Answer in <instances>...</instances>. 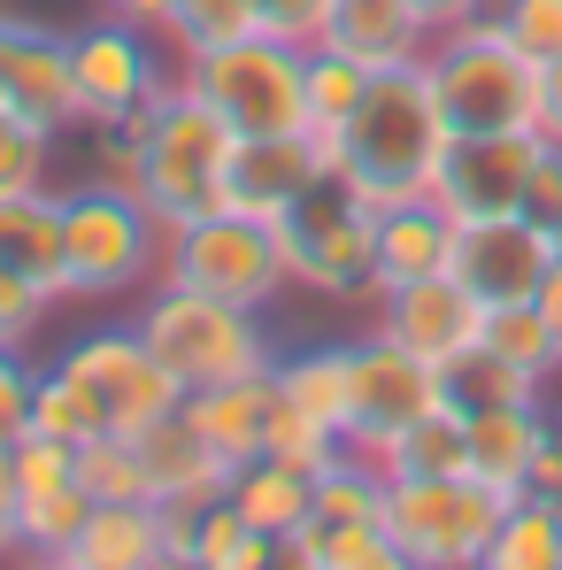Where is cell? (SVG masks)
Listing matches in <instances>:
<instances>
[{"label":"cell","instance_id":"7c38bea8","mask_svg":"<svg viewBox=\"0 0 562 570\" xmlns=\"http://www.w3.org/2000/svg\"><path fill=\"white\" fill-rule=\"evenodd\" d=\"M62 363L100 393L108 432H147L155 416H170V409L186 401V385L170 379L162 355L139 340V324H100V332H86V340L62 347Z\"/></svg>","mask_w":562,"mask_h":570},{"label":"cell","instance_id":"30bf717a","mask_svg":"<svg viewBox=\"0 0 562 570\" xmlns=\"http://www.w3.org/2000/svg\"><path fill=\"white\" fill-rule=\"evenodd\" d=\"M70 62H78V108H86V124L147 116L155 100L178 86L162 31L155 23H124V16H100L86 31H70Z\"/></svg>","mask_w":562,"mask_h":570},{"label":"cell","instance_id":"e575fe53","mask_svg":"<svg viewBox=\"0 0 562 570\" xmlns=\"http://www.w3.org/2000/svg\"><path fill=\"white\" fill-rule=\"evenodd\" d=\"M78 485H86L93 501H155V471H147V455H139L131 432L86 440V448H78Z\"/></svg>","mask_w":562,"mask_h":570},{"label":"cell","instance_id":"e0dca14e","mask_svg":"<svg viewBox=\"0 0 562 570\" xmlns=\"http://www.w3.org/2000/svg\"><path fill=\"white\" fill-rule=\"evenodd\" d=\"M8 108H23L31 124L47 131H78L86 108H78V62H70V31H47V23H16V47H8Z\"/></svg>","mask_w":562,"mask_h":570},{"label":"cell","instance_id":"4316f807","mask_svg":"<svg viewBox=\"0 0 562 570\" xmlns=\"http://www.w3.org/2000/svg\"><path fill=\"white\" fill-rule=\"evenodd\" d=\"M270 379H278V401L308 409V416L332 424V432H347V416H355V340L293 347V355L270 363Z\"/></svg>","mask_w":562,"mask_h":570},{"label":"cell","instance_id":"5bb4252c","mask_svg":"<svg viewBox=\"0 0 562 570\" xmlns=\"http://www.w3.org/2000/svg\"><path fill=\"white\" fill-rule=\"evenodd\" d=\"M447 393V371H432L416 347L385 340L371 324V340H355V416H347V448L377 455L408 416H424L432 401Z\"/></svg>","mask_w":562,"mask_h":570},{"label":"cell","instance_id":"d590c367","mask_svg":"<svg viewBox=\"0 0 562 570\" xmlns=\"http://www.w3.org/2000/svg\"><path fill=\"white\" fill-rule=\"evenodd\" d=\"M485 347L509 355V363H524V371H540V379L562 371V340L548 332L540 301H493V308H485Z\"/></svg>","mask_w":562,"mask_h":570},{"label":"cell","instance_id":"52a82bcc","mask_svg":"<svg viewBox=\"0 0 562 570\" xmlns=\"http://www.w3.org/2000/svg\"><path fill=\"white\" fill-rule=\"evenodd\" d=\"M178 78H186L239 139L308 131V47H293L278 31H247V39L216 47V55H193V62H178Z\"/></svg>","mask_w":562,"mask_h":570},{"label":"cell","instance_id":"7dc6e473","mask_svg":"<svg viewBox=\"0 0 562 570\" xmlns=\"http://www.w3.org/2000/svg\"><path fill=\"white\" fill-rule=\"evenodd\" d=\"M485 8H493V0H416V16L432 23V39L455 31V23H470V16H485Z\"/></svg>","mask_w":562,"mask_h":570},{"label":"cell","instance_id":"4fadbf2b","mask_svg":"<svg viewBox=\"0 0 562 570\" xmlns=\"http://www.w3.org/2000/svg\"><path fill=\"white\" fill-rule=\"evenodd\" d=\"M377 332L401 340V347H416L432 371L455 379L470 355H485V301H477L455 271H440V278L377 293Z\"/></svg>","mask_w":562,"mask_h":570},{"label":"cell","instance_id":"cb8c5ba5","mask_svg":"<svg viewBox=\"0 0 562 570\" xmlns=\"http://www.w3.org/2000/svg\"><path fill=\"white\" fill-rule=\"evenodd\" d=\"M385 478H470V401L447 385L424 416H408L371 455Z\"/></svg>","mask_w":562,"mask_h":570},{"label":"cell","instance_id":"f35d334b","mask_svg":"<svg viewBox=\"0 0 562 570\" xmlns=\"http://www.w3.org/2000/svg\"><path fill=\"white\" fill-rule=\"evenodd\" d=\"M270 455H285V463H300V471L324 478L339 455H347V432H332V424H316L308 409L278 401V416H270Z\"/></svg>","mask_w":562,"mask_h":570},{"label":"cell","instance_id":"f6af8a7d","mask_svg":"<svg viewBox=\"0 0 562 570\" xmlns=\"http://www.w3.org/2000/svg\"><path fill=\"white\" fill-rule=\"evenodd\" d=\"M324 8H332V0H255L263 31H278V39H293V47H316V31H324Z\"/></svg>","mask_w":562,"mask_h":570},{"label":"cell","instance_id":"816d5d0a","mask_svg":"<svg viewBox=\"0 0 562 570\" xmlns=\"http://www.w3.org/2000/svg\"><path fill=\"white\" fill-rule=\"evenodd\" d=\"M16 23H23V16H8V8H0V86H8V47H16Z\"/></svg>","mask_w":562,"mask_h":570},{"label":"cell","instance_id":"7a4b0ae2","mask_svg":"<svg viewBox=\"0 0 562 570\" xmlns=\"http://www.w3.org/2000/svg\"><path fill=\"white\" fill-rule=\"evenodd\" d=\"M170 255V224L147 208L139 186L116 178H78L62 186V271L70 301H124L162 278Z\"/></svg>","mask_w":562,"mask_h":570},{"label":"cell","instance_id":"7bdbcfd3","mask_svg":"<svg viewBox=\"0 0 562 570\" xmlns=\"http://www.w3.org/2000/svg\"><path fill=\"white\" fill-rule=\"evenodd\" d=\"M31 385H39L31 347H0V448H16L31 432Z\"/></svg>","mask_w":562,"mask_h":570},{"label":"cell","instance_id":"60d3db41","mask_svg":"<svg viewBox=\"0 0 562 570\" xmlns=\"http://www.w3.org/2000/svg\"><path fill=\"white\" fill-rule=\"evenodd\" d=\"M493 16H501V31H509L532 62L562 55V0H493Z\"/></svg>","mask_w":562,"mask_h":570},{"label":"cell","instance_id":"bcb514c9","mask_svg":"<svg viewBox=\"0 0 562 570\" xmlns=\"http://www.w3.org/2000/svg\"><path fill=\"white\" fill-rule=\"evenodd\" d=\"M540 131H548V139H562V55H548V62H540Z\"/></svg>","mask_w":562,"mask_h":570},{"label":"cell","instance_id":"7402d4cb","mask_svg":"<svg viewBox=\"0 0 562 570\" xmlns=\"http://www.w3.org/2000/svg\"><path fill=\"white\" fill-rule=\"evenodd\" d=\"M186 409H193V424L208 432V448L239 471V463L270 455L278 379H270V371H255V379H231V385H200V393H186Z\"/></svg>","mask_w":562,"mask_h":570},{"label":"cell","instance_id":"b9f144b4","mask_svg":"<svg viewBox=\"0 0 562 570\" xmlns=\"http://www.w3.org/2000/svg\"><path fill=\"white\" fill-rule=\"evenodd\" d=\"M93 147V178L139 186V116H108V124H78Z\"/></svg>","mask_w":562,"mask_h":570},{"label":"cell","instance_id":"8fae6325","mask_svg":"<svg viewBox=\"0 0 562 570\" xmlns=\"http://www.w3.org/2000/svg\"><path fill=\"white\" fill-rule=\"evenodd\" d=\"M532 155H540V131H447V155H440V170H432V200H440L455 224L524 216Z\"/></svg>","mask_w":562,"mask_h":570},{"label":"cell","instance_id":"74e56055","mask_svg":"<svg viewBox=\"0 0 562 570\" xmlns=\"http://www.w3.org/2000/svg\"><path fill=\"white\" fill-rule=\"evenodd\" d=\"M455 393H463L470 409H501V401H548V379L540 371H524V363H509V355H470L463 371H455Z\"/></svg>","mask_w":562,"mask_h":570},{"label":"cell","instance_id":"4dcf8cb0","mask_svg":"<svg viewBox=\"0 0 562 570\" xmlns=\"http://www.w3.org/2000/svg\"><path fill=\"white\" fill-rule=\"evenodd\" d=\"M155 31H162V47L178 62H193V55H216V47L263 31V16H255V0H170L155 16Z\"/></svg>","mask_w":562,"mask_h":570},{"label":"cell","instance_id":"ee69618b","mask_svg":"<svg viewBox=\"0 0 562 570\" xmlns=\"http://www.w3.org/2000/svg\"><path fill=\"white\" fill-rule=\"evenodd\" d=\"M524 216H532V224H548V232L562 224V139H548V131H540V155H532V193H524Z\"/></svg>","mask_w":562,"mask_h":570},{"label":"cell","instance_id":"f907efd6","mask_svg":"<svg viewBox=\"0 0 562 570\" xmlns=\"http://www.w3.org/2000/svg\"><path fill=\"white\" fill-rule=\"evenodd\" d=\"M16 556H23V540H16V517L0 509V563H16Z\"/></svg>","mask_w":562,"mask_h":570},{"label":"cell","instance_id":"9c48e42d","mask_svg":"<svg viewBox=\"0 0 562 570\" xmlns=\"http://www.w3.org/2000/svg\"><path fill=\"white\" fill-rule=\"evenodd\" d=\"M162 278L200 285V293L239 301V308H263V316H270V301H278V293H293L278 224L239 216V208H216V216H200V224H186V232H170Z\"/></svg>","mask_w":562,"mask_h":570},{"label":"cell","instance_id":"5b68a950","mask_svg":"<svg viewBox=\"0 0 562 570\" xmlns=\"http://www.w3.org/2000/svg\"><path fill=\"white\" fill-rule=\"evenodd\" d=\"M231 147H239V131L178 78L170 94L139 116V193H147V208H155L170 232L216 216V208H224Z\"/></svg>","mask_w":562,"mask_h":570},{"label":"cell","instance_id":"c3c4849f","mask_svg":"<svg viewBox=\"0 0 562 570\" xmlns=\"http://www.w3.org/2000/svg\"><path fill=\"white\" fill-rule=\"evenodd\" d=\"M540 316H548V332L562 340V255H555V271H548V285H540Z\"/></svg>","mask_w":562,"mask_h":570},{"label":"cell","instance_id":"f5cc1de1","mask_svg":"<svg viewBox=\"0 0 562 570\" xmlns=\"http://www.w3.org/2000/svg\"><path fill=\"white\" fill-rule=\"evenodd\" d=\"M555 255H562V224H555Z\"/></svg>","mask_w":562,"mask_h":570},{"label":"cell","instance_id":"db71d44e","mask_svg":"<svg viewBox=\"0 0 562 570\" xmlns=\"http://www.w3.org/2000/svg\"><path fill=\"white\" fill-rule=\"evenodd\" d=\"M555 509H562V501H555Z\"/></svg>","mask_w":562,"mask_h":570},{"label":"cell","instance_id":"d6a6232c","mask_svg":"<svg viewBox=\"0 0 562 570\" xmlns=\"http://www.w3.org/2000/svg\"><path fill=\"white\" fill-rule=\"evenodd\" d=\"M86 509H93V493H86L78 478L23 493V501H16V540H23V556H31V563H55V556L70 548V532L86 524Z\"/></svg>","mask_w":562,"mask_h":570},{"label":"cell","instance_id":"ffe728a7","mask_svg":"<svg viewBox=\"0 0 562 570\" xmlns=\"http://www.w3.org/2000/svg\"><path fill=\"white\" fill-rule=\"evenodd\" d=\"M316 39L355 55L363 70H401V62H424L432 23L416 16V0H332Z\"/></svg>","mask_w":562,"mask_h":570},{"label":"cell","instance_id":"d6986e66","mask_svg":"<svg viewBox=\"0 0 562 570\" xmlns=\"http://www.w3.org/2000/svg\"><path fill=\"white\" fill-rule=\"evenodd\" d=\"M447 263H455V216H447L432 193L377 208V255H371V285L377 293L416 285V278H440Z\"/></svg>","mask_w":562,"mask_h":570},{"label":"cell","instance_id":"8d00e7d4","mask_svg":"<svg viewBox=\"0 0 562 570\" xmlns=\"http://www.w3.org/2000/svg\"><path fill=\"white\" fill-rule=\"evenodd\" d=\"M55 139H62V131L31 124L23 108H8V100H0V200H8V193L55 186Z\"/></svg>","mask_w":562,"mask_h":570},{"label":"cell","instance_id":"ba28073f","mask_svg":"<svg viewBox=\"0 0 562 570\" xmlns=\"http://www.w3.org/2000/svg\"><path fill=\"white\" fill-rule=\"evenodd\" d=\"M501 509L509 493L485 478H385V532L401 540L408 570H485Z\"/></svg>","mask_w":562,"mask_h":570},{"label":"cell","instance_id":"1f68e13d","mask_svg":"<svg viewBox=\"0 0 562 570\" xmlns=\"http://www.w3.org/2000/svg\"><path fill=\"white\" fill-rule=\"evenodd\" d=\"M278 563V540L263 524H247L231 509V493L200 501V524H193V570H263Z\"/></svg>","mask_w":562,"mask_h":570},{"label":"cell","instance_id":"603a6c76","mask_svg":"<svg viewBox=\"0 0 562 570\" xmlns=\"http://www.w3.org/2000/svg\"><path fill=\"white\" fill-rule=\"evenodd\" d=\"M548 440V401H501V409H470V478H485L493 493H532V455Z\"/></svg>","mask_w":562,"mask_h":570},{"label":"cell","instance_id":"d4e9b609","mask_svg":"<svg viewBox=\"0 0 562 570\" xmlns=\"http://www.w3.org/2000/svg\"><path fill=\"white\" fill-rule=\"evenodd\" d=\"M285 570H408L401 540L385 532V517H308L300 532L278 540Z\"/></svg>","mask_w":562,"mask_h":570},{"label":"cell","instance_id":"9a60e30c","mask_svg":"<svg viewBox=\"0 0 562 570\" xmlns=\"http://www.w3.org/2000/svg\"><path fill=\"white\" fill-rule=\"evenodd\" d=\"M455 278L493 308V301H540L555 271V232L532 216H493V224H455Z\"/></svg>","mask_w":562,"mask_h":570},{"label":"cell","instance_id":"ab89813d","mask_svg":"<svg viewBox=\"0 0 562 570\" xmlns=\"http://www.w3.org/2000/svg\"><path fill=\"white\" fill-rule=\"evenodd\" d=\"M47 308H55L47 285H31L23 271L0 263V347H31V340L47 332Z\"/></svg>","mask_w":562,"mask_h":570},{"label":"cell","instance_id":"f546056e","mask_svg":"<svg viewBox=\"0 0 562 570\" xmlns=\"http://www.w3.org/2000/svg\"><path fill=\"white\" fill-rule=\"evenodd\" d=\"M31 432L86 448V440L108 432V409H100V393L78 379L70 363H39V385H31Z\"/></svg>","mask_w":562,"mask_h":570},{"label":"cell","instance_id":"836d02e7","mask_svg":"<svg viewBox=\"0 0 562 570\" xmlns=\"http://www.w3.org/2000/svg\"><path fill=\"white\" fill-rule=\"evenodd\" d=\"M371 78H377V70H363L355 55H339V47L316 39V47H308V131L332 139V131L355 116V100L371 94Z\"/></svg>","mask_w":562,"mask_h":570},{"label":"cell","instance_id":"3957f363","mask_svg":"<svg viewBox=\"0 0 562 570\" xmlns=\"http://www.w3.org/2000/svg\"><path fill=\"white\" fill-rule=\"evenodd\" d=\"M139 340L162 355V371L200 393V385H231V379H255L278 363V340L263 324V308H239V301H216L200 285L178 278H155L139 293Z\"/></svg>","mask_w":562,"mask_h":570},{"label":"cell","instance_id":"44dd1931","mask_svg":"<svg viewBox=\"0 0 562 570\" xmlns=\"http://www.w3.org/2000/svg\"><path fill=\"white\" fill-rule=\"evenodd\" d=\"M131 440H139V455H147V471H155V501L200 509V501H216V493L231 485V463L208 448V432L193 424L186 401H178L170 416H155L147 432H131Z\"/></svg>","mask_w":562,"mask_h":570},{"label":"cell","instance_id":"2e32d148","mask_svg":"<svg viewBox=\"0 0 562 570\" xmlns=\"http://www.w3.org/2000/svg\"><path fill=\"white\" fill-rule=\"evenodd\" d=\"M324 170H332V155H324L316 131H263V139H239V147H231V170H224V208L278 224Z\"/></svg>","mask_w":562,"mask_h":570},{"label":"cell","instance_id":"8992f818","mask_svg":"<svg viewBox=\"0 0 562 570\" xmlns=\"http://www.w3.org/2000/svg\"><path fill=\"white\" fill-rule=\"evenodd\" d=\"M278 247H285V278L300 293L324 301H377L371 255H377V200L355 193L339 170H324L278 216Z\"/></svg>","mask_w":562,"mask_h":570},{"label":"cell","instance_id":"6da1fadb","mask_svg":"<svg viewBox=\"0 0 562 570\" xmlns=\"http://www.w3.org/2000/svg\"><path fill=\"white\" fill-rule=\"evenodd\" d=\"M324 155L355 193H371L377 208L432 193V170L447 155V116H440V94H432L424 62L377 70L371 94L355 100V116L324 139Z\"/></svg>","mask_w":562,"mask_h":570},{"label":"cell","instance_id":"f1b7e54d","mask_svg":"<svg viewBox=\"0 0 562 570\" xmlns=\"http://www.w3.org/2000/svg\"><path fill=\"white\" fill-rule=\"evenodd\" d=\"M485 570H562V509L548 493H516L493 524Z\"/></svg>","mask_w":562,"mask_h":570},{"label":"cell","instance_id":"681fc988","mask_svg":"<svg viewBox=\"0 0 562 570\" xmlns=\"http://www.w3.org/2000/svg\"><path fill=\"white\" fill-rule=\"evenodd\" d=\"M170 0H100V16H124V23H155Z\"/></svg>","mask_w":562,"mask_h":570},{"label":"cell","instance_id":"484cf974","mask_svg":"<svg viewBox=\"0 0 562 570\" xmlns=\"http://www.w3.org/2000/svg\"><path fill=\"white\" fill-rule=\"evenodd\" d=\"M0 263L47 285L55 301H70V271H62V186L8 193L0 200Z\"/></svg>","mask_w":562,"mask_h":570},{"label":"cell","instance_id":"277c9868","mask_svg":"<svg viewBox=\"0 0 562 570\" xmlns=\"http://www.w3.org/2000/svg\"><path fill=\"white\" fill-rule=\"evenodd\" d=\"M424 78L447 131H540V62L501 31L493 8L424 47Z\"/></svg>","mask_w":562,"mask_h":570},{"label":"cell","instance_id":"ac0fdd59","mask_svg":"<svg viewBox=\"0 0 562 570\" xmlns=\"http://www.w3.org/2000/svg\"><path fill=\"white\" fill-rule=\"evenodd\" d=\"M55 563L62 570H170V517H162V501H93Z\"/></svg>","mask_w":562,"mask_h":570},{"label":"cell","instance_id":"83f0119b","mask_svg":"<svg viewBox=\"0 0 562 570\" xmlns=\"http://www.w3.org/2000/svg\"><path fill=\"white\" fill-rule=\"evenodd\" d=\"M224 493H231V509H239L247 524H263L270 540H285V532H300L308 509H316V471H300V463H285V455H255V463L231 471Z\"/></svg>","mask_w":562,"mask_h":570}]
</instances>
